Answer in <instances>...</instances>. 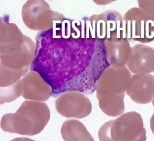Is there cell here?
Instances as JSON below:
<instances>
[{
    "instance_id": "cell-1",
    "label": "cell",
    "mask_w": 154,
    "mask_h": 141,
    "mask_svg": "<svg viewBox=\"0 0 154 141\" xmlns=\"http://www.w3.org/2000/svg\"><path fill=\"white\" fill-rule=\"evenodd\" d=\"M50 118V110L45 103L25 101L15 113L2 117L1 127L6 132L32 136L44 130Z\"/></svg>"
},
{
    "instance_id": "cell-2",
    "label": "cell",
    "mask_w": 154,
    "mask_h": 141,
    "mask_svg": "<svg viewBox=\"0 0 154 141\" xmlns=\"http://www.w3.org/2000/svg\"><path fill=\"white\" fill-rule=\"evenodd\" d=\"M100 141H146V130L141 115L136 111L127 112L101 127Z\"/></svg>"
},
{
    "instance_id": "cell-3",
    "label": "cell",
    "mask_w": 154,
    "mask_h": 141,
    "mask_svg": "<svg viewBox=\"0 0 154 141\" xmlns=\"http://www.w3.org/2000/svg\"><path fill=\"white\" fill-rule=\"evenodd\" d=\"M123 21L129 42L145 44L154 41V18L138 7L128 10L123 16Z\"/></svg>"
},
{
    "instance_id": "cell-4",
    "label": "cell",
    "mask_w": 154,
    "mask_h": 141,
    "mask_svg": "<svg viewBox=\"0 0 154 141\" xmlns=\"http://www.w3.org/2000/svg\"><path fill=\"white\" fill-rule=\"evenodd\" d=\"M92 29L97 39L112 41L127 38L123 16L116 10H109L96 16Z\"/></svg>"
},
{
    "instance_id": "cell-5",
    "label": "cell",
    "mask_w": 154,
    "mask_h": 141,
    "mask_svg": "<svg viewBox=\"0 0 154 141\" xmlns=\"http://www.w3.org/2000/svg\"><path fill=\"white\" fill-rule=\"evenodd\" d=\"M57 112L65 117L81 119L88 116L92 110L88 98L75 91H68L62 94L56 101Z\"/></svg>"
},
{
    "instance_id": "cell-6",
    "label": "cell",
    "mask_w": 154,
    "mask_h": 141,
    "mask_svg": "<svg viewBox=\"0 0 154 141\" xmlns=\"http://www.w3.org/2000/svg\"><path fill=\"white\" fill-rule=\"evenodd\" d=\"M131 75L126 66L121 69L110 66L103 72L96 83V96L126 92Z\"/></svg>"
},
{
    "instance_id": "cell-7",
    "label": "cell",
    "mask_w": 154,
    "mask_h": 141,
    "mask_svg": "<svg viewBox=\"0 0 154 141\" xmlns=\"http://www.w3.org/2000/svg\"><path fill=\"white\" fill-rule=\"evenodd\" d=\"M126 93L137 104H146L154 98V76L150 74L131 75Z\"/></svg>"
},
{
    "instance_id": "cell-8",
    "label": "cell",
    "mask_w": 154,
    "mask_h": 141,
    "mask_svg": "<svg viewBox=\"0 0 154 141\" xmlns=\"http://www.w3.org/2000/svg\"><path fill=\"white\" fill-rule=\"evenodd\" d=\"M126 66L133 74L154 73V47L141 44L133 46Z\"/></svg>"
},
{
    "instance_id": "cell-9",
    "label": "cell",
    "mask_w": 154,
    "mask_h": 141,
    "mask_svg": "<svg viewBox=\"0 0 154 141\" xmlns=\"http://www.w3.org/2000/svg\"><path fill=\"white\" fill-rule=\"evenodd\" d=\"M21 92L27 99L38 101L47 100L52 94L50 85L45 81L39 74L30 73L22 81Z\"/></svg>"
},
{
    "instance_id": "cell-10",
    "label": "cell",
    "mask_w": 154,
    "mask_h": 141,
    "mask_svg": "<svg viewBox=\"0 0 154 141\" xmlns=\"http://www.w3.org/2000/svg\"><path fill=\"white\" fill-rule=\"evenodd\" d=\"M105 46L110 66L116 69H121L126 66L131 49L128 39L105 41Z\"/></svg>"
},
{
    "instance_id": "cell-11",
    "label": "cell",
    "mask_w": 154,
    "mask_h": 141,
    "mask_svg": "<svg viewBox=\"0 0 154 141\" xmlns=\"http://www.w3.org/2000/svg\"><path fill=\"white\" fill-rule=\"evenodd\" d=\"M61 133L66 141H94L84 124L76 119L66 120L62 125Z\"/></svg>"
},
{
    "instance_id": "cell-12",
    "label": "cell",
    "mask_w": 154,
    "mask_h": 141,
    "mask_svg": "<svg viewBox=\"0 0 154 141\" xmlns=\"http://www.w3.org/2000/svg\"><path fill=\"white\" fill-rule=\"evenodd\" d=\"M125 93L97 96L100 109L109 116L115 117L123 115L125 110Z\"/></svg>"
},
{
    "instance_id": "cell-13",
    "label": "cell",
    "mask_w": 154,
    "mask_h": 141,
    "mask_svg": "<svg viewBox=\"0 0 154 141\" xmlns=\"http://www.w3.org/2000/svg\"><path fill=\"white\" fill-rule=\"evenodd\" d=\"M24 70L17 71L12 72L7 71L5 69L3 70V74H2V86H5L10 85L14 83V82L18 80L25 72Z\"/></svg>"
},
{
    "instance_id": "cell-14",
    "label": "cell",
    "mask_w": 154,
    "mask_h": 141,
    "mask_svg": "<svg viewBox=\"0 0 154 141\" xmlns=\"http://www.w3.org/2000/svg\"><path fill=\"white\" fill-rule=\"evenodd\" d=\"M138 8L147 15L154 18V1H138Z\"/></svg>"
},
{
    "instance_id": "cell-15",
    "label": "cell",
    "mask_w": 154,
    "mask_h": 141,
    "mask_svg": "<svg viewBox=\"0 0 154 141\" xmlns=\"http://www.w3.org/2000/svg\"><path fill=\"white\" fill-rule=\"evenodd\" d=\"M10 141H35V140H32L30 138H27V137H17V138H14Z\"/></svg>"
},
{
    "instance_id": "cell-16",
    "label": "cell",
    "mask_w": 154,
    "mask_h": 141,
    "mask_svg": "<svg viewBox=\"0 0 154 141\" xmlns=\"http://www.w3.org/2000/svg\"><path fill=\"white\" fill-rule=\"evenodd\" d=\"M150 127L152 133L154 135V113L150 119Z\"/></svg>"
},
{
    "instance_id": "cell-17",
    "label": "cell",
    "mask_w": 154,
    "mask_h": 141,
    "mask_svg": "<svg viewBox=\"0 0 154 141\" xmlns=\"http://www.w3.org/2000/svg\"><path fill=\"white\" fill-rule=\"evenodd\" d=\"M152 104H153V106H154V99H153V101H152Z\"/></svg>"
}]
</instances>
